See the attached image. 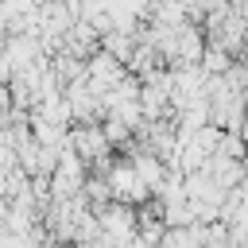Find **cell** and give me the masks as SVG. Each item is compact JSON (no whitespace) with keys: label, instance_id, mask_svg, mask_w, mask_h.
<instances>
[{"label":"cell","instance_id":"cell-1","mask_svg":"<svg viewBox=\"0 0 248 248\" xmlns=\"http://www.w3.org/2000/svg\"><path fill=\"white\" fill-rule=\"evenodd\" d=\"M70 147L85 159V163H93L97 170H108V155H112V140H108V132H105V124H78V128H70Z\"/></svg>","mask_w":248,"mask_h":248},{"label":"cell","instance_id":"cell-2","mask_svg":"<svg viewBox=\"0 0 248 248\" xmlns=\"http://www.w3.org/2000/svg\"><path fill=\"white\" fill-rule=\"evenodd\" d=\"M108 182H112V198L116 202H128V205H143V202H151L155 194L143 186V178H140V170H136V163L132 159H116V163H108Z\"/></svg>","mask_w":248,"mask_h":248}]
</instances>
